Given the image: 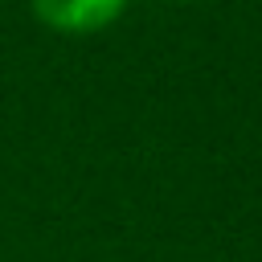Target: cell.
<instances>
[{"instance_id":"cell-1","label":"cell","mask_w":262,"mask_h":262,"mask_svg":"<svg viewBox=\"0 0 262 262\" xmlns=\"http://www.w3.org/2000/svg\"><path fill=\"white\" fill-rule=\"evenodd\" d=\"M37 20L57 33H98L115 25L127 8V0H29Z\"/></svg>"}]
</instances>
